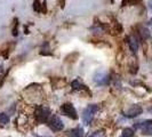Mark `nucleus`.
I'll list each match as a JSON object with an SVG mask.
<instances>
[{"label": "nucleus", "instance_id": "nucleus-1", "mask_svg": "<svg viewBox=\"0 0 152 137\" xmlns=\"http://www.w3.org/2000/svg\"><path fill=\"white\" fill-rule=\"evenodd\" d=\"M34 118L38 123H47L50 118V110L45 105H40L36 107Z\"/></svg>", "mask_w": 152, "mask_h": 137}, {"label": "nucleus", "instance_id": "nucleus-2", "mask_svg": "<svg viewBox=\"0 0 152 137\" xmlns=\"http://www.w3.org/2000/svg\"><path fill=\"white\" fill-rule=\"evenodd\" d=\"M97 111H99V106L96 104L88 105L85 109L84 112H83V121H84L85 125H91V122L94 119V115Z\"/></svg>", "mask_w": 152, "mask_h": 137}, {"label": "nucleus", "instance_id": "nucleus-3", "mask_svg": "<svg viewBox=\"0 0 152 137\" xmlns=\"http://www.w3.org/2000/svg\"><path fill=\"white\" fill-rule=\"evenodd\" d=\"M47 125H48L49 129L52 130V131H55V133L61 131V130H63V128H64V125H63L62 120L60 119V117H57V115H55V114L49 118Z\"/></svg>", "mask_w": 152, "mask_h": 137}, {"label": "nucleus", "instance_id": "nucleus-4", "mask_svg": "<svg viewBox=\"0 0 152 137\" xmlns=\"http://www.w3.org/2000/svg\"><path fill=\"white\" fill-rule=\"evenodd\" d=\"M134 128L140 129L144 135L152 136V119L150 120H144V121L137 122L134 125Z\"/></svg>", "mask_w": 152, "mask_h": 137}, {"label": "nucleus", "instance_id": "nucleus-5", "mask_svg": "<svg viewBox=\"0 0 152 137\" xmlns=\"http://www.w3.org/2000/svg\"><path fill=\"white\" fill-rule=\"evenodd\" d=\"M61 111L64 115H66L70 119H73L77 120L78 119V113H77V110L75 109V106L71 104V103H64L61 106Z\"/></svg>", "mask_w": 152, "mask_h": 137}, {"label": "nucleus", "instance_id": "nucleus-6", "mask_svg": "<svg viewBox=\"0 0 152 137\" xmlns=\"http://www.w3.org/2000/svg\"><path fill=\"white\" fill-rule=\"evenodd\" d=\"M94 81L99 86H107L110 84V76L104 72H99L94 77Z\"/></svg>", "mask_w": 152, "mask_h": 137}, {"label": "nucleus", "instance_id": "nucleus-7", "mask_svg": "<svg viewBox=\"0 0 152 137\" xmlns=\"http://www.w3.org/2000/svg\"><path fill=\"white\" fill-rule=\"evenodd\" d=\"M142 112H143L142 106L135 104V105H132V106L126 111L125 117H126V118H130V119H132V118H136V117H138L140 114H142Z\"/></svg>", "mask_w": 152, "mask_h": 137}, {"label": "nucleus", "instance_id": "nucleus-8", "mask_svg": "<svg viewBox=\"0 0 152 137\" xmlns=\"http://www.w3.org/2000/svg\"><path fill=\"white\" fill-rule=\"evenodd\" d=\"M127 40H128V46H129V49L134 54H136L137 50H138V41H137L136 37L132 36V37H128V38H127Z\"/></svg>", "mask_w": 152, "mask_h": 137}, {"label": "nucleus", "instance_id": "nucleus-9", "mask_svg": "<svg viewBox=\"0 0 152 137\" xmlns=\"http://www.w3.org/2000/svg\"><path fill=\"white\" fill-rule=\"evenodd\" d=\"M85 133L81 127H77L75 129H71L68 133V137H84Z\"/></svg>", "mask_w": 152, "mask_h": 137}, {"label": "nucleus", "instance_id": "nucleus-10", "mask_svg": "<svg viewBox=\"0 0 152 137\" xmlns=\"http://www.w3.org/2000/svg\"><path fill=\"white\" fill-rule=\"evenodd\" d=\"M71 86H72V90H88V89H87V87H86L84 84H81L78 79L75 80Z\"/></svg>", "mask_w": 152, "mask_h": 137}, {"label": "nucleus", "instance_id": "nucleus-11", "mask_svg": "<svg viewBox=\"0 0 152 137\" xmlns=\"http://www.w3.org/2000/svg\"><path fill=\"white\" fill-rule=\"evenodd\" d=\"M134 136V129L132 128H125L122 130V134L120 137H133Z\"/></svg>", "mask_w": 152, "mask_h": 137}, {"label": "nucleus", "instance_id": "nucleus-12", "mask_svg": "<svg viewBox=\"0 0 152 137\" xmlns=\"http://www.w3.org/2000/svg\"><path fill=\"white\" fill-rule=\"evenodd\" d=\"M9 122V117L6 113H0V125L5 126Z\"/></svg>", "mask_w": 152, "mask_h": 137}, {"label": "nucleus", "instance_id": "nucleus-13", "mask_svg": "<svg viewBox=\"0 0 152 137\" xmlns=\"http://www.w3.org/2000/svg\"><path fill=\"white\" fill-rule=\"evenodd\" d=\"M141 34H142V37L145 39L150 38V33H149V31L146 30V29H142V30H141Z\"/></svg>", "mask_w": 152, "mask_h": 137}, {"label": "nucleus", "instance_id": "nucleus-14", "mask_svg": "<svg viewBox=\"0 0 152 137\" xmlns=\"http://www.w3.org/2000/svg\"><path fill=\"white\" fill-rule=\"evenodd\" d=\"M91 137H104L103 131H95L94 134H91Z\"/></svg>", "mask_w": 152, "mask_h": 137}, {"label": "nucleus", "instance_id": "nucleus-15", "mask_svg": "<svg viewBox=\"0 0 152 137\" xmlns=\"http://www.w3.org/2000/svg\"><path fill=\"white\" fill-rule=\"evenodd\" d=\"M34 10H37V12H40V9H39V7H40V2H39V0H36L34 1Z\"/></svg>", "mask_w": 152, "mask_h": 137}, {"label": "nucleus", "instance_id": "nucleus-16", "mask_svg": "<svg viewBox=\"0 0 152 137\" xmlns=\"http://www.w3.org/2000/svg\"><path fill=\"white\" fill-rule=\"evenodd\" d=\"M149 8H150V10H152V0L149 1Z\"/></svg>", "mask_w": 152, "mask_h": 137}, {"label": "nucleus", "instance_id": "nucleus-17", "mask_svg": "<svg viewBox=\"0 0 152 137\" xmlns=\"http://www.w3.org/2000/svg\"><path fill=\"white\" fill-rule=\"evenodd\" d=\"M149 112H151V113H152V107H150V109H149Z\"/></svg>", "mask_w": 152, "mask_h": 137}, {"label": "nucleus", "instance_id": "nucleus-18", "mask_svg": "<svg viewBox=\"0 0 152 137\" xmlns=\"http://www.w3.org/2000/svg\"><path fill=\"white\" fill-rule=\"evenodd\" d=\"M150 25H151V26H152V18H151V20H150Z\"/></svg>", "mask_w": 152, "mask_h": 137}, {"label": "nucleus", "instance_id": "nucleus-19", "mask_svg": "<svg viewBox=\"0 0 152 137\" xmlns=\"http://www.w3.org/2000/svg\"><path fill=\"white\" fill-rule=\"evenodd\" d=\"M111 1H112V2H113V0H111Z\"/></svg>", "mask_w": 152, "mask_h": 137}, {"label": "nucleus", "instance_id": "nucleus-20", "mask_svg": "<svg viewBox=\"0 0 152 137\" xmlns=\"http://www.w3.org/2000/svg\"><path fill=\"white\" fill-rule=\"evenodd\" d=\"M36 137H40V136H36Z\"/></svg>", "mask_w": 152, "mask_h": 137}]
</instances>
